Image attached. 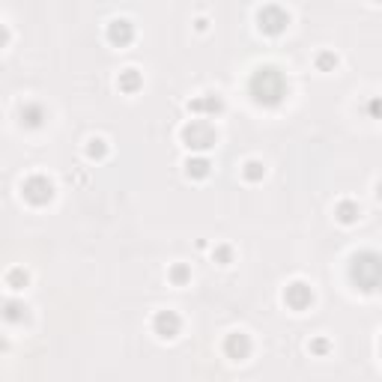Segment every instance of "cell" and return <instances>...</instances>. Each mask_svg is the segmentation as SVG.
<instances>
[{"label": "cell", "instance_id": "obj_13", "mask_svg": "<svg viewBox=\"0 0 382 382\" xmlns=\"http://www.w3.org/2000/svg\"><path fill=\"white\" fill-rule=\"evenodd\" d=\"M248 176H251V179H257V176H260V164H257V161H251V164H248Z\"/></svg>", "mask_w": 382, "mask_h": 382}, {"label": "cell", "instance_id": "obj_12", "mask_svg": "<svg viewBox=\"0 0 382 382\" xmlns=\"http://www.w3.org/2000/svg\"><path fill=\"white\" fill-rule=\"evenodd\" d=\"M206 161H194V164H188V173H194V176H206Z\"/></svg>", "mask_w": 382, "mask_h": 382}, {"label": "cell", "instance_id": "obj_8", "mask_svg": "<svg viewBox=\"0 0 382 382\" xmlns=\"http://www.w3.org/2000/svg\"><path fill=\"white\" fill-rule=\"evenodd\" d=\"M224 350H227L230 358H245V355H248V338H245V335H230Z\"/></svg>", "mask_w": 382, "mask_h": 382}, {"label": "cell", "instance_id": "obj_6", "mask_svg": "<svg viewBox=\"0 0 382 382\" xmlns=\"http://www.w3.org/2000/svg\"><path fill=\"white\" fill-rule=\"evenodd\" d=\"M156 331H159L161 338H176V331H179V317L176 314H159L156 317Z\"/></svg>", "mask_w": 382, "mask_h": 382}, {"label": "cell", "instance_id": "obj_4", "mask_svg": "<svg viewBox=\"0 0 382 382\" xmlns=\"http://www.w3.org/2000/svg\"><path fill=\"white\" fill-rule=\"evenodd\" d=\"M182 134H185L188 147H197V150H203V147H212V144H215V131L206 126V123H194V126H188Z\"/></svg>", "mask_w": 382, "mask_h": 382}, {"label": "cell", "instance_id": "obj_15", "mask_svg": "<svg viewBox=\"0 0 382 382\" xmlns=\"http://www.w3.org/2000/svg\"><path fill=\"white\" fill-rule=\"evenodd\" d=\"M379 194H382V191H379Z\"/></svg>", "mask_w": 382, "mask_h": 382}, {"label": "cell", "instance_id": "obj_10", "mask_svg": "<svg viewBox=\"0 0 382 382\" xmlns=\"http://www.w3.org/2000/svg\"><path fill=\"white\" fill-rule=\"evenodd\" d=\"M39 117H42V111H39V108H36V105H27V108H24V111H21V120H24V123H27V126H39V123H42V120H39Z\"/></svg>", "mask_w": 382, "mask_h": 382}, {"label": "cell", "instance_id": "obj_7", "mask_svg": "<svg viewBox=\"0 0 382 382\" xmlns=\"http://www.w3.org/2000/svg\"><path fill=\"white\" fill-rule=\"evenodd\" d=\"M284 24H287V15H281L278 9H266V12H260V27H263V30L278 33Z\"/></svg>", "mask_w": 382, "mask_h": 382}, {"label": "cell", "instance_id": "obj_14", "mask_svg": "<svg viewBox=\"0 0 382 382\" xmlns=\"http://www.w3.org/2000/svg\"><path fill=\"white\" fill-rule=\"evenodd\" d=\"M370 114H376V117H382V99H376V102H370Z\"/></svg>", "mask_w": 382, "mask_h": 382}, {"label": "cell", "instance_id": "obj_3", "mask_svg": "<svg viewBox=\"0 0 382 382\" xmlns=\"http://www.w3.org/2000/svg\"><path fill=\"white\" fill-rule=\"evenodd\" d=\"M51 194H54L51 182H48V179H42V176H33V179L24 182V197H27L30 203H48V200H51Z\"/></svg>", "mask_w": 382, "mask_h": 382}, {"label": "cell", "instance_id": "obj_2", "mask_svg": "<svg viewBox=\"0 0 382 382\" xmlns=\"http://www.w3.org/2000/svg\"><path fill=\"white\" fill-rule=\"evenodd\" d=\"M350 275L361 290H376V287H382V257L373 254V251L355 254L352 257Z\"/></svg>", "mask_w": 382, "mask_h": 382}, {"label": "cell", "instance_id": "obj_1", "mask_svg": "<svg viewBox=\"0 0 382 382\" xmlns=\"http://www.w3.org/2000/svg\"><path fill=\"white\" fill-rule=\"evenodd\" d=\"M284 90H287L284 75L278 69H272V66L257 69V75L251 78V96L260 105H278L284 99Z\"/></svg>", "mask_w": 382, "mask_h": 382}, {"label": "cell", "instance_id": "obj_9", "mask_svg": "<svg viewBox=\"0 0 382 382\" xmlns=\"http://www.w3.org/2000/svg\"><path fill=\"white\" fill-rule=\"evenodd\" d=\"M111 39L120 42V45L128 42V39H131V27H128V21H114V24H111Z\"/></svg>", "mask_w": 382, "mask_h": 382}, {"label": "cell", "instance_id": "obj_11", "mask_svg": "<svg viewBox=\"0 0 382 382\" xmlns=\"http://www.w3.org/2000/svg\"><path fill=\"white\" fill-rule=\"evenodd\" d=\"M338 215H341V221H355V215H358V209L352 206V203H341V209H338Z\"/></svg>", "mask_w": 382, "mask_h": 382}, {"label": "cell", "instance_id": "obj_5", "mask_svg": "<svg viewBox=\"0 0 382 382\" xmlns=\"http://www.w3.org/2000/svg\"><path fill=\"white\" fill-rule=\"evenodd\" d=\"M284 299H287V305H290V308L302 311V308H308V305L314 302V293H311L305 284H293V287H287Z\"/></svg>", "mask_w": 382, "mask_h": 382}]
</instances>
